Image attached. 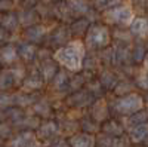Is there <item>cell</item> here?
<instances>
[{
  "label": "cell",
  "mask_w": 148,
  "mask_h": 147,
  "mask_svg": "<svg viewBox=\"0 0 148 147\" xmlns=\"http://www.w3.org/2000/svg\"><path fill=\"white\" fill-rule=\"evenodd\" d=\"M40 73L45 79V82H49L55 79V76L58 75V67H56V63L55 59H45L43 63L40 64Z\"/></svg>",
  "instance_id": "13"
},
{
  "label": "cell",
  "mask_w": 148,
  "mask_h": 147,
  "mask_svg": "<svg viewBox=\"0 0 148 147\" xmlns=\"http://www.w3.org/2000/svg\"><path fill=\"white\" fill-rule=\"evenodd\" d=\"M39 2H40V0H21L24 9H33Z\"/></svg>",
  "instance_id": "34"
},
{
  "label": "cell",
  "mask_w": 148,
  "mask_h": 147,
  "mask_svg": "<svg viewBox=\"0 0 148 147\" xmlns=\"http://www.w3.org/2000/svg\"><path fill=\"white\" fill-rule=\"evenodd\" d=\"M34 112L39 113L40 116H47L49 113H51V106L47 104V101L40 100V101H37L34 104Z\"/></svg>",
  "instance_id": "24"
},
{
  "label": "cell",
  "mask_w": 148,
  "mask_h": 147,
  "mask_svg": "<svg viewBox=\"0 0 148 147\" xmlns=\"http://www.w3.org/2000/svg\"><path fill=\"white\" fill-rule=\"evenodd\" d=\"M15 8V2L14 0H0V12H10Z\"/></svg>",
  "instance_id": "31"
},
{
  "label": "cell",
  "mask_w": 148,
  "mask_h": 147,
  "mask_svg": "<svg viewBox=\"0 0 148 147\" xmlns=\"http://www.w3.org/2000/svg\"><path fill=\"white\" fill-rule=\"evenodd\" d=\"M104 19L107 24L111 26H119V27H130L132 21L135 19L133 17V10L130 8V5L123 3L117 8L108 9L104 12Z\"/></svg>",
  "instance_id": "3"
},
{
  "label": "cell",
  "mask_w": 148,
  "mask_h": 147,
  "mask_svg": "<svg viewBox=\"0 0 148 147\" xmlns=\"http://www.w3.org/2000/svg\"><path fill=\"white\" fill-rule=\"evenodd\" d=\"M58 132V126L55 122H46L39 126V137L40 138H52Z\"/></svg>",
  "instance_id": "19"
},
{
  "label": "cell",
  "mask_w": 148,
  "mask_h": 147,
  "mask_svg": "<svg viewBox=\"0 0 148 147\" xmlns=\"http://www.w3.org/2000/svg\"><path fill=\"white\" fill-rule=\"evenodd\" d=\"M62 2H67V0H47V2L46 3H62Z\"/></svg>",
  "instance_id": "37"
},
{
  "label": "cell",
  "mask_w": 148,
  "mask_h": 147,
  "mask_svg": "<svg viewBox=\"0 0 148 147\" xmlns=\"http://www.w3.org/2000/svg\"><path fill=\"white\" fill-rule=\"evenodd\" d=\"M18 54L22 59L25 61H33L37 55V46L30 43V42H24L18 46Z\"/></svg>",
  "instance_id": "16"
},
{
  "label": "cell",
  "mask_w": 148,
  "mask_h": 147,
  "mask_svg": "<svg viewBox=\"0 0 148 147\" xmlns=\"http://www.w3.org/2000/svg\"><path fill=\"white\" fill-rule=\"evenodd\" d=\"M129 31L132 36L135 37H139V39H144L148 36V19L144 18V17H138L135 18L129 27Z\"/></svg>",
  "instance_id": "10"
},
{
  "label": "cell",
  "mask_w": 148,
  "mask_h": 147,
  "mask_svg": "<svg viewBox=\"0 0 148 147\" xmlns=\"http://www.w3.org/2000/svg\"><path fill=\"white\" fill-rule=\"evenodd\" d=\"M147 117H148V113L144 112V110H141V112L135 113V115L130 117V124L135 125V126H136V125H141V124H145Z\"/></svg>",
  "instance_id": "27"
},
{
  "label": "cell",
  "mask_w": 148,
  "mask_h": 147,
  "mask_svg": "<svg viewBox=\"0 0 148 147\" xmlns=\"http://www.w3.org/2000/svg\"><path fill=\"white\" fill-rule=\"evenodd\" d=\"M47 27L43 26V24H37V26H33V27H28L25 28V33H24V37H25L27 42L33 43V45H37L45 40V37L47 36Z\"/></svg>",
  "instance_id": "6"
},
{
  "label": "cell",
  "mask_w": 148,
  "mask_h": 147,
  "mask_svg": "<svg viewBox=\"0 0 148 147\" xmlns=\"http://www.w3.org/2000/svg\"><path fill=\"white\" fill-rule=\"evenodd\" d=\"M12 106H15V95L0 94V108H9Z\"/></svg>",
  "instance_id": "25"
},
{
  "label": "cell",
  "mask_w": 148,
  "mask_h": 147,
  "mask_svg": "<svg viewBox=\"0 0 148 147\" xmlns=\"http://www.w3.org/2000/svg\"><path fill=\"white\" fill-rule=\"evenodd\" d=\"M145 70H147V75H148V58L145 59Z\"/></svg>",
  "instance_id": "38"
},
{
  "label": "cell",
  "mask_w": 148,
  "mask_h": 147,
  "mask_svg": "<svg viewBox=\"0 0 148 147\" xmlns=\"http://www.w3.org/2000/svg\"><path fill=\"white\" fill-rule=\"evenodd\" d=\"M101 82H102V85H105L107 88H113V86L117 85V80H116L114 75H111V73H104Z\"/></svg>",
  "instance_id": "29"
},
{
  "label": "cell",
  "mask_w": 148,
  "mask_h": 147,
  "mask_svg": "<svg viewBox=\"0 0 148 147\" xmlns=\"http://www.w3.org/2000/svg\"><path fill=\"white\" fill-rule=\"evenodd\" d=\"M84 54H86L84 43L82 40H73L65 46L56 49L53 54V59L70 71H79L83 67Z\"/></svg>",
  "instance_id": "1"
},
{
  "label": "cell",
  "mask_w": 148,
  "mask_h": 147,
  "mask_svg": "<svg viewBox=\"0 0 148 147\" xmlns=\"http://www.w3.org/2000/svg\"><path fill=\"white\" fill-rule=\"evenodd\" d=\"M70 37H71L70 27L61 26V27H58V28L52 33L51 40H52L53 43H56V45H59L61 48H62V46H65L67 43H70V42H68V39H70Z\"/></svg>",
  "instance_id": "14"
},
{
  "label": "cell",
  "mask_w": 148,
  "mask_h": 147,
  "mask_svg": "<svg viewBox=\"0 0 148 147\" xmlns=\"http://www.w3.org/2000/svg\"><path fill=\"white\" fill-rule=\"evenodd\" d=\"M111 42V31L104 24H92L84 36L86 48L89 49H105Z\"/></svg>",
  "instance_id": "2"
},
{
  "label": "cell",
  "mask_w": 148,
  "mask_h": 147,
  "mask_svg": "<svg viewBox=\"0 0 148 147\" xmlns=\"http://www.w3.org/2000/svg\"><path fill=\"white\" fill-rule=\"evenodd\" d=\"M92 26L90 24V19L89 18H76L71 26H70V31H71V36H77V37H80V36H86V33H88L89 27Z\"/></svg>",
  "instance_id": "12"
},
{
  "label": "cell",
  "mask_w": 148,
  "mask_h": 147,
  "mask_svg": "<svg viewBox=\"0 0 148 147\" xmlns=\"http://www.w3.org/2000/svg\"><path fill=\"white\" fill-rule=\"evenodd\" d=\"M10 134V126L8 124H0V138H5Z\"/></svg>",
  "instance_id": "33"
},
{
  "label": "cell",
  "mask_w": 148,
  "mask_h": 147,
  "mask_svg": "<svg viewBox=\"0 0 148 147\" xmlns=\"http://www.w3.org/2000/svg\"><path fill=\"white\" fill-rule=\"evenodd\" d=\"M18 17H19L21 26L25 27V28L40 24V14H39V10H36L34 8L33 9H22V10H19Z\"/></svg>",
  "instance_id": "7"
},
{
  "label": "cell",
  "mask_w": 148,
  "mask_h": 147,
  "mask_svg": "<svg viewBox=\"0 0 148 147\" xmlns=\"http://www.w3.org/2000/svg\"><path fill=\"white\" fill-rule=\"evenodd\" d=\"M145 54H147V49H145V46L139 43V45H136V46L133 48L132 58H133L135 63H141V61H144V58H145Z\"/></svg>",
  "instance_id": "23"
},
{
  "label": "cell",
  "mask_w": 148,
  "mask_h": 147,
  "mask_svg": "<svg viewBox=\"0 0 148 147\" xmlns=\"http://www.w3.org/2000/svg\"><path fill=\"white\" fill-rule=\"evenodd\" d=\"M136 83H138V86H139V88H142V89H148V75H147V73H144V75L138 76Z\"/></svg>",
  "instance_id": "32"
},
{
  "label": "cell",
  "mask_w": 148,
  "mask_h": 147,
  "mask_svg": "<svg viewBox=\"0 0 148 147\" xmlns=\"http://www.w3.org/2000/svg\"><path fill=\"white\" fill-rule=\"evenodd\" d=\"M95 138L90 134H77L70 140V147H93Z\"/></svg>",
  "instance_id": "15"
},
{
  "label": "cell",
  "mask_w": 148,
  "mask_h": 147,
  "mask_svg": "<svg viewBox=\"0 0 148 147\" xmlns=\"http://www.w3.org/2000/svg\"><path fill=\"white\" fill-rule=\"evenodd\" d=\"M92 6H93V9L98 10V12H99V10H101V12H105V10H108L110 0H93Z\"/></svg>",
  "instance_id": "30"
},
{
  "label": "cell",
  "mask_w": 148,
  "mask_h": 147,
  "mask_svg": "<svg viewBox=\"0 0 148 147\" xmlns=\"http://www.w3.org/2000/svg\"><path fill=\"white\" fill-rule=\"evenodd\" d=\"M9 146L10 147H37V140L31 131H25L16 135L14 140H10Z\"/></svg>",
  "instance_id": "9"
},
{
  "label": "cell",
  "mask_w": 148,
  "mask_h": 147,
  "mask_svg": "<svg viewBox=\"0 0 148 147\" xmlns=\"http://www.w3.org/2000/svg\"><path fill=\"white\" fill-rule=\"evenodd\" d=\"M10 71H12V75H14V79H15V82H24V79H25L27 76H25V70H24V67L22 66H16V67H14V68H10Z\"/></svg>",
  "instance_id": "28"
},
{
  "label": "cell",
  "mask_w": 148,
  "mask_h": 147,
  "mask_svg": "<svg viewBox=\"0 0 148 147\" xmlns=\"http://www.w3.org/2000/svg\"><path fill=\"white\" fill-rule=\"evenodd\" d=\"M67 85H70V82H68V76H67V73H58V75L55 76V79H53V86H55V89H64Z\"/></svg>",
  "instance_id": "22"
},
{
  "label": "cell",
  "mask_w": 148,
  "mask_h": 147,
  "mask_svg": "<svg viewBox=\"0 0 148 147\" xmlns=\"http://www.w3.org/2000/svg\"><path fill=\"white\" fill-rule=\"evenodd\" d=\"M104 132L107 134V135H121V134H123V128L117 124V122L116 120H108L107 122V124L104 125Z\"/></svg>",
  "instance_id": "20"
},
{
  "label": "cell",
  "mask_w": 148,
  "mask_h": 147,
  "mask_svg": "<svg viewBox=\"0 0 148 147\" xmlns=\"http://www.w3.org/2000/svg\"><path fill=\"white\" fill-rule=\"evenodd\" d=\"M19 54L18 48L14 45H3L0 48V63L2 64H14L16 63Z\"/></svg>",
  "instance_id": "11"
},
{
  "label": "cell",
  "mask_w": 148,
  "mask_h": 147,
  "mask_svg": "<svg viewBox=\"0 0 148 147\" xmlns=\"http://www.w3.org/2000/svg\"><path fill=\"white\" fill-rule=\"evenodd\" d=\"M68 144H70V143H67V141H62V140H61V141H58V143L52 144V147H70Z\"/></svg>",
  "instance_id": "36"
},
{
  "label": "cell",
  "mask_w": 148,
  "mask_h": 147,
  "mask_svg": "<svg viewBox=\"0 0 148 147\" xmlns=\"http://www.w3.org/2000/svg\"><path fill=\"white\" fill-rule=\"evenodd\" d=\"M19 26H21V22H19L18 12L10 10V12H6V14L2 15V19H0V27L5 28L8 33L16 31L19 28Z\"/></svg>",
  "instance_id": "8"
},
{
  "label": "cell",
  "mask_w": 148,
  "mask_h": 147,
  "mask_svg": "<svg viewBox=\"0 0 148 147\" xmlns=\"http://www.w3.org/2000/svg\"><path fill=\"white\" fill-rule=\"evenodd\" d=\"M142 107H144V101L138 94L125 95L116 103V110L121 115H135L141 112Z\"/></svg>",
  "instance_id": "4"
},
{
  "label": "cell",
  "mask_w": 148,
  "mask_h": 147,
  "mask_svg": "<svg viewBox=\"0 0 148 147\" xmlns=\"http://www.w3.org/2000/svg\"><path fill=\"white\" fill-rule=\"evenodd\" d=\"M0 120H2V113H0Z\"/></svg>",
  "instance_id": "39"
},
{
  "label": "cell",
  "mask_w": 148,
  "mask_h": 147,
  "mask_svg": "<svg viewBox=\"0 0 148 147\" xmlns=\"http://www.w3.org/2000/svg\"><path fill=\"white\" fill-rule=\"evenodd\" d=\"M36 101V95H15V104L19 107H25Z\"/></svg>",
  "instance_id": "26"
},
{
  "label": "cell",
  "mask_w": 148,
  "mask_h": 147,
  "mask_svg": "<svg viewBox=\"0 0 148 147\" xmlns=\"http://www.w3.org/2000/svg\"><path fill=\"white\" fill-rule=\"evenodd\" d=\"M24 86H25L27 89H40L43 86V83H45V79L42 76V73H30V75L24 79Z\"/></svg>",
  "instance_id": "17"
},
{
  "label": "cell",
  "mask_w": 148,
  "mask_h": 147,
  "mask_svg": "<svg viewBox=\"0 0 148 147\" xmlns=\"http://www.w3.org/2000/svg\"><path fill=\"white\" fill-rule=\"evenodd\" d=\"M15 79H14V75H12L10 70H5L0 73V89H8L14 85Z\"/></svg>",
  "instance_id": "21"
},
{
  "label": "cell",
  "mask_w": 148,
  "mask_h": 147,
  "mask_svg": "<svg viewBox=\"0 0 148 147\" xmlns=\"http://www.w3.org/2000/svg\"><path fill=\"white\" fill-rule=\"evenodd\" d=\"M6 39H8V31L0 27V45H2L3 42H6Z\"/></svg>",
  "instance_id": "35"
},
{
  "label": "cell",
  "mask_w": 148,
  "mask_h": 147,
  "mask_svg": "<svg viewBox=\"0 0 148 147\" xmlns=\"http://www.w3.org/2000/svg\"><path fill=\"white\" fill-rule=\"evenodd\" d=\"M130 140L133 143H142L148 140V124H141L130 129Z\"/></svg>",
  "instance_id": "18"
},
{
  "label": "cell",
  "mask_w": 148,
  "mask_h": 147,
  "mask_svg": "<svg viewBox=\"0 0 148 147\" xmlns=\"http://www.w3.org/2000/svg\"><path fill=\"white\" fill-rule=\"evenodd\" d=\"M67 6L73 18H84L92 12V3L89 0H67Z\"/></svg>",
  "instance_id": "5"
}]
</instances>
